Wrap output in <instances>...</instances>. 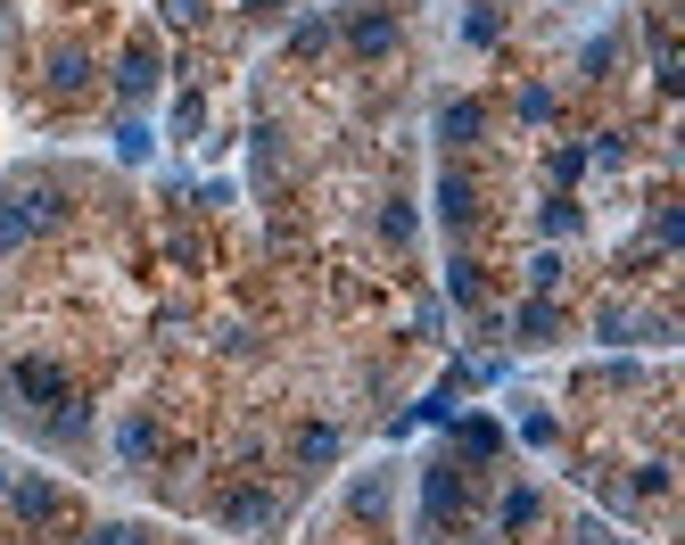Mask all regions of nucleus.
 Here are the masks:
<instances>
[{"label": "nucleus", "instance_id": "1", "mask_svg": "<svg viewBox=\"0 0 685 545\" xmlns=\"http://www.w3.org/2000/svg\"><path fill=\"white\" fill-rule=\"evenodd\" d=\"M9 389H17V396H34L42 414H58V405H67V372H58L50 356H17V372H9Z\"/></svg>", "mask_w": 685, "mask_h": 545}, {"label": "nucleus", "instance_id": "2", "mask_svg": "<svg viewBox=\"0 0 685 545\" xmlns=\"http://www.w3.org/2000/svg\"><path fill=\"white\" fill-rule=\"evenodd\" d=\"M347 50H364V58H389V50H397V17H380V9L347 17Z\"/></svg>", "mask_w": 685, "mask_h": 545}, {"label": "nucleus", "instance_id": "3", "mask_svg": "<svg viewBox=\"0 0 685 545\" xmlns=\"http://www.w3.org/2000/svg\"><path fill=\"white\" fill-rule=\"evenodd\" d=\"M9 505H17V521H58L67 496H58L50 479H9Z\"/></svg>", "mask_w": 685, "mask_h": 545}, {"label": "nucleus", "instance_id": "4", "mask_svg": "<svg viewBox=\"0 0 685 545\" xmlns=\"http://www.w3.org/2000/svg\"><path fill=\"white\" fill-rule=\"evenodd\" d=\"M297 463H306V471H331L339 463V430H331V422H306V430H297Z\"/></svg>", "mask_w": 685, "mask_h": 545}, {"label": "nucleus", "instance_id": "5", "mask_svg": "<svg viewBox=\"0 0 685 545\" xmlns=\"http://www.w3.org/2000/svg\"><path fill=\"white\" fill-rule=\"evenodd\" d=\"M25 240H34V199L9 190V199H0V248H25Z\"/></svg>", "mask_w": 685, "mask_h": 545}, {"label": "nucleus", "instance_id": "6", "mask_svg": "<svg viewBox=\"0 0 685 545\" xmlns=\"http://www.w3.org/2000/svg\"><path fill=\"white\" fill-rule=\"evenodd\" d=\"M223 521H232V529H264V521H273V496H257V488L223 496Z\"/></svg>", "mask_w": 685, "mask_h": 545}, {"label": "nucleus", "instance_id": "7", "mask_svg": "<svg viewBox=\"0 0 685 545\" xmlns=\"http://www.w3.org/2000/svg\"><path fill=\"white\" fill-rule=\"evenodd\" d=\"M125 92H132V99L157 92V50H149V42H132V50H125Z\"/></svg>", "mask_w": 685, "mask_h": 545}, {"label": "nucleus", "instance_id": "8", "mask_svg": "<svg viewBox=\"0 0 685 545\" xmlns=\"http://www.w3.org/2000/svg\"><path fill=\"white\" fill-rule=\"evenodd\" d=\"M116 447H125V463H149V454H157V422H149V414H132L125 430H116Z\"/></svg>", "mask_w": 685, "mask_h": 545}, {"label": "nucleus", "instance_id": "9", "mask_svg": "<svg viewBox=\"0 0 685 545\" xmlns=\"http://www.w3.org/2000/svg\"><path fill=\"white\" fill-rule=\"evenodd\" d=\"M480 125H487V116H480V99H454V108L438 116V132H446V141H480Z\"/></svg>", "mask_w": 685, "mask_h": 545}, {"label": "nucleus", "instance_id": "10", "mask_svg": "<svg viewBox=\"0 0 685 545\" xmlns=\"http://www.w3.org/2000/svg\"><path fill=\"white\" fill-rule=\"evenodd\" d=\"M554 331H562V315H554L545 298H529V306H520V339H529V347H545Z\"/></svg>", "mask_w": 685, "mask_h": 545}, {"label": "nucleus", "instance_id": "11", "mask_svg": "<svg viewBox=\"0 0 685 545\" xmlns=\"http://www.w3.org/2000/svg\"><path fill=\"white\" fill-rule=\"evenodd\" d=\"M413 232H422V224H413V208H405V199H389V215H380V240H389V248H405Z\"/></svg>", "mask_w": 685, "mask_h": 545}, {"label": "nucleus", "instance_id": "12", "mask_svg": "<svg viewBox=\"0 0 685 545\" xmlns=\"http://www.w3.org/2000/svg\"><path fill=\"white\" fill-rule=\"evenodd\" d=\"M438 199H446V224H463V215H471V182H463V174H446Z\"/></svg>", "mask_w": 685, "mask_h": 545}, {"label": "nucleus", "instance_id": "13", "mask_svg": "<svg viewBox=\"0 0 685 545\" xmlns=\"http://www.w3.org/2000/svg\"><path fill=\"white\" fill-rule=\"evenodd\" d=\"M529 521H538V496L512 488V496H504V529H529Z\"/></svg>", "mask_w": 685, "mask_h": 545}, {"label": "nucleus", "instance_id": "14", "mask_svg": "<svg viewBox=\"0 0 685 545\" xmlns=\"http://www.w3.org/2000/svg\"><path fill=\"white\" fill-rule=\"evenodd\" d=\"M50 75H58V83H83L92 67H83V50H58V58H50Z\"/></svg>", "mask_w": 685, "mask_h": 545}, {"label": "nucleus", "instance_id": "15", "mask_svg": "<svg viewBox=\"0 0 685 545\" xmlns=\"http://www.w3.org/2000/svg\"><path fill=\"white\" fill-rule=\"evenodd\" d=\"M92 545H141L132 529H92Z\"/></svg>", "mask_w": 685, "mask_h": 545}, {"label": "nucleus", "instance_id": "16", "mask_svg": "<svg viewBox=\"0 0 685 545\" xmlns=\"http://www.w3.org/2000/svg\"><path fill=\"white\" fill-rule=\"evenodd\" d=\"M0 488H9V463H0Z\"/></svg>", "mask_w": 685, "mask_h": 545}]
</instances>
